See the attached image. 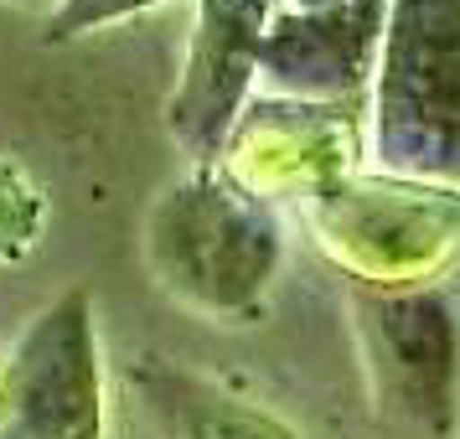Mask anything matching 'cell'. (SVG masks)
Listing matches in <instances>:
<instances>
[{
	"label": "cell",
	"instance_id": "1",
	"mask_svg": "<svg viewBox=\"0 0 460 439\" xmlns=\"http://www.w3.org/2000/svg\"><path fill=\"white\" fill-rule=\"evenodd\" d=\"M285 259L274 207L217 166H197L155 197L146 217V264L155 285L202 315L243 320L264 311Z\"/></svg>",
	"mask_w": 460,
	"mask_h": 439
},
{
	"label": "cell",
	"instance_id": "2",
	"mask_svg": "<svg viewBox=\"0 0 460 439\" xmlns=\"http://www.w3.org/2000/svg\"><path fill=\"white\" fill-rule=\"evenodd\" d=\"M373 155L460 191V0H388L373 57Z\"/></svg>",
	"mask_w": 460,
	"mask_h": 439
},
{
	"label": "cell",
	"instance_id": "3",
	"mask_svg": "<svg viewBox=\"0 0 460 439\" xmlns=\"http://www.w3.org/2000/svg\"><path fill=\"white\" fill-rule=\"evenodd\" d=\"M104 373L88 290L47 305L11 352L0 382V439H99Z\"/></svg>",
	"mask_w": 460,
	"mask_h": 439
},
{
	"label": "cell",
	"instance_id": "4",
	"mask_svg": "<svg viewBox=\"0 0 460 439\" xmlns=\"http://www.w3.org/2000/svg\"><path fill=\"white\" fill-rule=\"evenodd\" d=\"M357 336L373 377V398L388 418H403L424 435H450L456 424V320L435 290L373 294L352 300Z\"/></svg>",
	"mask_w": 460,
	"mask_h": 439
},
{
	"label": "cell",
	"instance_id": "5",
	"mask_svg": "<svg viewBox=\"0 0 460 439\" xmlns=\"http://www.w3.org/2000/svg\"><path fill=\"white\" fill-rule=\"evenodd\" d=\"M270 26V0H197L187 67L171 93V135L191 161L212 166L238 125V109L259 78V47Z\"/></svg>",
	"mask_w": 460,
	"mask_h": 439
},
{
	"label": "cell",
	"instance_id": "6",
	"mask_svg": "<svg viewBox=\"0 0 460 439\" xmlns=\"http://www.w3.org/2000/svg\"><path fill=\"white\" fill-rule=\"evenodd\" d=\"M388 0H341L326 11L270 16L259 73L295 99H347L373 78Z\"/></svg>",
	"mask_w": 460,
	"mask_h": 439
},
{
	"label": "cell",
	"instance_id": "7",
	"mask_svg": "<svg viewBox=\"0 0 460 439\" xmlns=\"http://www.w3.org/2000/svg\"><path fill=\"white\" fill-rule=\"evenodd\" d=\"M341 223L332 243L367 249L373 264L403 269V264H429L439 243L460 238V191H429L424 181H362V187L336 191Z\"/></svg>",
	"mask_w": 460,
	"mask_h": 439
},
{
	"label": "cell",
	"instance_id": "8",
	"mask_svg": "<svg viewBox=\"0 0 460 439\" xmlns=\"http://www.w3.org/2000/svg\"><path fill=\"white\" fill-rule=\"evenodd\" d=\"M171 414V424L181 429V439H290L279 424H270L264 414H253L233 398H176V403H161Z\"/></svg>",
	"mask_w": 460,
	"mask_h": 439
},
{
	"label": "cell",
	"instance_id": "9",
	"mask_svg": "<svg viewBox=\"0 0 460 439\" xmlns=\"http://www.w3.org/2000/svg\"><path fill=\"white\" fill-rule=\"evenodd\" d=\"M146 5H161V0H58L52 16H47L42 42H67V37H84L93 26H109L129 16V11H146Z\"/></svg>",
	"mask_w": 460,
	"mask_h": 439
},
{
	"label": "cell",
	"instance_id": "10",
	"mask_svg": "<svg viewBox=\"0 0 460 439\" xmlns=\"http://www.w3.org/2000/svg\"><path fill=\"white\" fill-rule=\"evenodd\" d=\"M326 5H341V0H290V11H326Z\"/></svg>",
	"mask_w": 460,
	"mask_h": 439
}]
</instances>
